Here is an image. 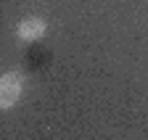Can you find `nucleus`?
I'll return each mask as SVG.
<instances>
[{"instance_id": "obj_1", "label": "nucleus", "mask_w": 148, "mask_h": 140, "mask_svg": "<svg viewBox=\"0 0 148 140\" xmlns=\"http://www.w3.org/2000/svg\"><path fill=\"white\" fill-rule=\"evenodd\" d=\"M21 90H24V74H18V72L3 74V79H0V103H3V109H11L18 100Z\"/></svg>"}, {"instance_id": "obj_2", "label": "nucleus", "mask_w": 148, "mask_h": 140, "mask_svg": "<svg viewBox=\"0 0 148 140\" xmlns=\"http://www.w3.org/2000/svg\"><path fill=\"white\" fill-rule=\"evenodd\" d=\"M45 32H48V21L40 19V16H29V19H24L16 27V37L24 40V42H34V40H40Z\"/></svg>"}]
</instances>
